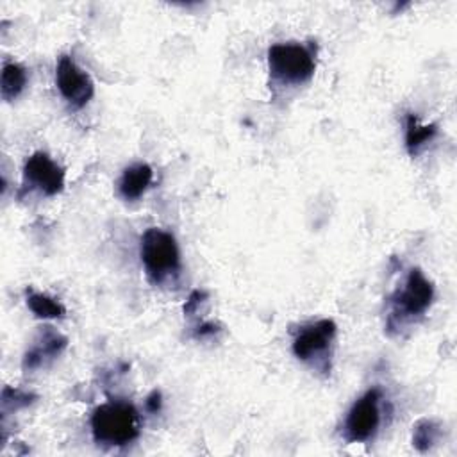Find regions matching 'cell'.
<instances>
[{"instance_id":"6da1fadb","label":"cell","mask_w":457,"mask_h":457,"mask_svg":"<svg viewBox=\"0 0 457 457\" xmlns=\"http://www.w3.org/2000/svg\"><path fill=\"white\" fill-rule=\"evenodd\" d=\"M434 296L432 280L420 268H411L403 284L387 298L386 332L398 336L409 325L421 320L434 303Z\"/></svg>"},{"instance_id":"7a4b0ae2","label":"cell","mask_w":457,"mask_h":457,"mask_svg":"<svg viewBox=\"0 0 457 457\" xmlns=\"http://www.w3.org/2000/svg\"><path fill=\"white\" fill-rule=\"evenodd\" d=\"M141 414L127 400H107L95 407L89 418L93 441L104 448H121L141 434Z\"/></svg>"},{"instance_id":"3957f363","label":"cell","mask_w":457,"mask_h":457,"mask_svg":"<svg viewBox=\"0 0 457 457\" xmlns=\"http://www.w3.org/2000/svg\"><path fill=\"white\" fill-rule=\"evenodd\" d=\"M139 257L146 278L154 286L177 282L182 261L177 239L171 232L161 227L146 228L139 239Z\"/></svg>"},{"instance_id":"277c9868","label":"cell","mask_w":457,"mask_h":457,"mask_svg":"<svg viewBox=\"0 0 457 457\" xmlns=\"http://www.w3.org/2000/svg\"><path fill=\"white\" fill-rule=\"evenodd\" d=\"M271 84L282 87L302 86L316 71V45L300 41L273 43L266 54Z\"/></svg>"},{"instance_id":"5b68a950","label":"cell","mask_w":457,"mask_h":457,"mask_svg":"<svg viewBox=\"0 0 457 457\" xmlns=\"http://www.w3.org/2000/svg\"><path fill=\"white\" fill-rule=\"evenodd\" d=\"M336 334H337V327L334 320L321 318L316 321L303 323L293 334L291 350L298 361L327 375L330 373V361H332Z\"/></svg>"},{"instance_id":"8992f818","label":"cell","mask_w":457,"mask_h":457,"mask_svg":"<svg viewBox=\"0 0 457 457\" xmlns=\"http://www.w3.org/2000/svg\"><path fill=\"white\" fill-rule=\"evenodd\" d=\"M384 393L378 386L366 389L348 409L341 436L346 443H368L371 441L382 423Z\"/></svg>"},{"instance_id":"52a82bcc","label":"cell","mask_w":457,"mask_h":457,"mask_svg":"<svg viewBox=\"0 0 457 457\" xmlns=\"http://www.w3.org/2000/svg\"><path fill=\"white\" fill-rule=\"evenodd\" d=\"M55 86L61 96L75 109H82L95 95V84L86 70H82L75 59L62 54L55 64Z\"/></svg>"},{"instance_id":"ba28073f","label":"cell","mask_w":457,"mask_h":457,"mask_svg":"<svg viewBox=\"0 0 457 457\" xmlns=\"http://www.w3.org/2000/svg\"><path fill=\"white\" fill-rule=\"evenodd\" d=\"M64 168L45 152H34L23 164V186L45 196L59 195L64 189Z\"/></svg>"},{"instance_id":"9c48e42d","label":"cell","mask_w":457,"mask_h":457,"mask_svg":"<svg viewBox=\"0 0 457 457\" xmlns=\"http://www.w3.org/2000/svg\"><path fill=\"white\" fill-rule=\"evenodd\" d=\"M68 346V337L57 328L45 325L37 330L30 346L25 350L21 359V368L25 373H34L37 370L48 368Z\"/></svg>"},{"instance_id":"30bf717a","label":"cell","mask_w":457,"mask_h":457,"mask_svg":"<svg viewBox=\"0 0 457 457\" xmlns=\"http://www.w3.org/2000/svg\"><path fill=\"white\" fill-rule=\"evenodd\" d=\"M152 180H154L152 166L146 162H134L121 171L116 182V189L125 202H136L146 193Z\"/></svg>"},{"instance_id":"8fae6325","label":"cell","mask_w":457,"mask_h":457,"mask_svg":"<svg viewBox=\"0 0 457 457\" xmlns=\"http://www.w3.org/2000/svg\"><path fill=\"white\" fill-rule=\"evenodd\" d=\"M437 136V125L436 123H421L416 114L409 112L405 116V148L409 155H418L434 137Z\"/></svg>"},{"instance_id":"7c38bea8","label":"cell","mask_w":457,"mask_h":457,"mask_svg":"<svg viewBox=\"0 0 457 457\" xmlns=\"http://www.w3.org/2000/svg\"><path fill=\"white\" fill-rule=\"evenodd\" d=\"M29 80L25 66L16 61H4L2 64V80H0V93L5 102H12L21 95Z\"/></svg>"},{"instance_id":"4fadbf2b","label":"cell","mask_w":457,"mask_h":457,"mask_svg":"<svg viewBox=\"0 0 457 457\" xmlns=\"http://www.w3.org/2000/svg\"><path fill=\"white\" fill-rule=\"evenodd\" d=\"M25 303L36 318L41 320H59L66 316V307L54 296L39 291L27 289Z\"/></svg>"},{"instance_id":"5bb4252c","label":"cell","mask_w":457,"mask_h":457,"mask_svg":"<svg viewBox=\"0 0 457 457\" xmlns=\"http://www.w3.org/2000/svg\"><path fill=\"white\" fill-rule=\"evenodd\" d=\"M443 436L441 423L432 418H421L412 427V446L418 452H430Z\"/></svg>"},{"instance_id":"9a60e30c","label":"cell","mask_w":457,"mask_h":457,"mask_svg":"<svg viewBox=\"0 0 457 457\" xmlns=\"http://www.w3.org/2000/svg\"><path fill=\"white\" fill-rule=\"evenodd\" d=\"M36 400H37V396L34 393H30V391L5 386L4 391H2V412L4 414L16 412V411H20L23 407L32 405Z\"/></svg>"},{"instance_id":"2e32d148","label":"cell","mask_w":457,"mask_h":457,"mask_svg":"<svg viewBox=\"0 0 457 457\" xmlns=\"http://www.w3.org/2000/svg\"><path fill=\"white\" fill-rule=\"evenodd\" d=\"M205 298H207V295H205L204 291H200V289L193 291V293L189 295V298L186 300V303H184V314H187V316H193V314L196 312L198 305H200V303H202Z\"/></svg>"},{"instance_id":"e0dca14e","label":"cell","mask_w":457,"mask_h":457,"mask_svg":"<svg viewBox=\"0 0 457 457\" xmlns=\"http://www.w3.org/2000/svg\"><path fill=\"white\" fill-rule=\"evenodd\" d=\"M220 330H221V328H220L216 323H212V321H205V323H202V325H198V327L195 328L193 336H195L196 339H205V337H212V336H216Z\"/></svg>"},{"instance_id":"ac0fdd59","label":"cell","mask_w":457,"mask_h":457,"mask_svg":"<svg viewBox=\"0 0 457 457\" xmlns=\"http://www.w3.org/2000/svg\"><path fill=\"white\" fill-rule=\"evenodd\" d=\"M145 405H146V409H148L150 412L161 411V407H162V395H161V391H159V389H154V391L146 396Z\"/></svg>"}]
</instances>
